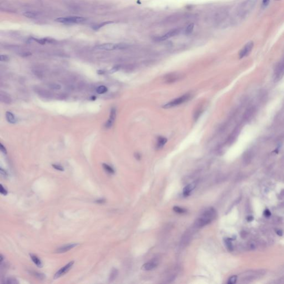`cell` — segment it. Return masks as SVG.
<instances>
[{"instance_id":"6da1fadb","label":"cell","mask_w":284,"mask_h":284,"mask_svg":"<svg viewBox=\"0 0 284 284\" xmlns=\"http://www.w3.org/2000/svg\"><path fill=\"white\" fill-rule=\"evenodd\" d=\"M217 217V211L213 208L207 209L194 223V228H201L208 225Z\"/></svg>"},{"instance_id":"7a4b0ae2","label":"cell","mask_w":284,"mask_h":284,"mask_svg":"<svg viewBox=\"0 0 284 284\" xmlns=\"http://www.w3.org/2000/svg\"><path fill=\"white\" fill-rule=\"evenodd\" d=\"M258 0H244L239 5L238 15L241 19L247 17L255 7Z\"/></svg>"},{"instance_id":"3957f363","label":"cell","mask_w":284,"mask_h":284,"mask_svg":"<svg viewBox=\"0 0 284 284\" xmlns=\"http://www.w3.org/2000/svg\"><path fill=\"white\" fill-rule=\"evenodd\" d=\"M190 97H191V95L190 94L183 95L180 97L176 98L175 99L170 101L169 103L164 104V106H163V108H164L165 109H169L170 108L176 107V106L180 105V104L188 101L189 99H190Z\"/></svg>"},{"instance_id":"277c9868","label":"cell","mask_w":284,"mask_h":284,"mask_svg":"<svg viewBox=\"0 0 284 284\" xmlns=\"http://www.w3.org/2000/svg\"><path fill=\"white\" fill-rule=\"evenodd\" d=\"M127 47L124 44H114V43H105L100 45L97 46L96 48L99 50L103 51H113L115 49H123Z\"/></svg>"},{"instance_id":"5b68a950","label":"cell","mask_w":284,"mask_h":284,"mask_svg":"<svg viewBox=\"0 0 284 284\" xmlns=\"http://www.w3.org/2000/svg\"><path fill=\"white\" fill-rule=\"evenodd\" d=\"M86 21V18L80 17H60L56 20V21L63 23H79Z\"/></svg>"},{"instance_id":"8992f818","label":"cell","mask_w":284,"mask_h":284,"mask_svg":"<svg viewBox=\"0 0 284 284\" xmlns=\"http://www.w3.org/2000/svg\"><path fill=\"white\" fill-rule=\"evenodd\" d=\"M34 91L38 96L43 98L51 99L52 98L53 96L52 92H51L50 91L41 87H35Z\"/></svg>"},{"instance_id":"52a82bcc","label":"cell","mask_w":284,"mask_h":284,"mask_svg":"<svg viewBox=\"0 0 284 284\" xmlns=\"http://www.w3.org/2000/svg\"><path fill=\"white\" fill-rule=\"evenodd\" d=\"M74 261L69 262V263L68 264H67L66 265H65V266L62 267L61 269H59V270L56 273V274L54 275V278L56 279V278H58L61 277L62 276H63L64 275L68 272V271L72 267L73 264H74Z\"/></svg>"},{"instance_id":"ba28073f","label":"cell","mask_w":284,"mask_h":284,"mask_svg":"<svg viewBox=\"0 0 284 284\" xmlns=\"http://www.w3.org/2000/svg\"><path fill=\"white\" fill-rule=\"evenodd\" d=\"M254 47V43L252 42H249L247 43L245 46L241 49L240 52H239V58H243L245 57L248 56L250 53L251 51H252Z\"/></svg>"},{"instance_id":"9c48e42d","label":"cell","mask_w":284,"mask_h":284,"mask_svg":"<svg viewBox=\"0 0 284 284\" xmlns=\"http://www.w3.org/2000/svg\"><path fill=\"white\" fill-rule=\"evenodd\" d=\"M116 114H117V111L115 108H112L111 110V112H110V115L108 120L105 124V127L106 128H111L112 127L113 124H114V121L116 118Z\"/></svg>"},{"instance_id":"30bf717a","label":"cell","mask_w":284,"mask_h":284,"mask_svg":"<svg viewBox=\"0 0 284 284\" xmlns=\"http://www.w3.org/2000/svg\"><path fill=\"white\" fill-rule=\"evenodd\" d=\"M198 180L194 181L191 184L188 185L187 186H186L184 188V189H183V195H184V197H188V196L190 195L191 192L196 188L198 184Z\"/></svg>"},{"instance_id":"8fae6325","label":"cell","mask_w":284,"mask_h":284,"mask_svg":"<svg viewBox=\"0 0 284 284\" xmlns=\"http://www.w3.org/2000/svg\"><path fill=\"white\" fill-rule=\"evenodd\" d=\"M79 245V244L77 243H73V244H69L66 245H64L63 246H61L57 249L56 251L57 253H64V252L68 251L69 250H71L74 247H76Z\"/></svg>"},{"instance_id":"7c38bea8","label":"cell","mask_w":284,"mask_h":284,"mask_svg":"<svg viewBox=\"0 0 284 284\" xmlns=\"http://www.w3.org/2000/svg\"><path fill=\"white\" fill-rule=\"evenodd\" d=\"M179 31H179L178 29H174V30H172L171 31H170L169 32H168V33H166V34H165L164 35L160 37V38H159V41H164V40H168L170 38L174 37L175 36H177L178 34Z\"/></svg>"},{"instance_id":"4fadbf2b","label":"cell","mask_w":284,"mask_h":284,"mask_svg":"<svg viewBox=\"0 0 284 284\" xmlns=\"http://www.w3.org/2000/svg\"><path fill=\"white\" fill-rule=\"evenodd\" d=\"M0 100L2 103L6 104H10L12 103V99L7 93L3 91L0 92Z\"/></svg>"},{"instance_id":"5bb4252c","label":"cell","mask_w":284,"mask_h":284,"mask_svg":"<svg viewBox=\"0 0 284 284\" xmlns=\"http://www.w3.org/2000/svg\"><path fill=\"white\" fill-rule=\"evenodd\" d=\"M157 261L155 260H153L148 263H145L142 266V269L145 271H149L152 269H154L157 266Z\"/></svg>"},{"instance_id":"9a60e30c","label":"cell","mask_w":284,"mask_h":284,"mask_svg":"<svg viewBox=\"0 0 284 284\" xmlns=\"http://www.w3.org/2000/svg\"><path fill=\"white\" fill-rule=\"evenodd\" d=\"M191 238H192V234H190V232H186L185 234H184V235H183L182 239H181V244L183 245V246H185V245H188L190 241L191 240Z\"/></svg>"},{"instance_id":"2e32d148","label":"cell","mask_w":284,"mask_h":284,"mask_svg":"<svg viewBox=\"0 0 284 284\" xmlns=\"http://www.w3.org/2000/svg\"><path fill=\"white\" fill-rule=\"evenodd\" d=\"M6 117L7 120L8 121L9 123H10L14 124L17 122V119H16L14 115L11 112H6Z\"/></svg>"},{"instance_id":"e0dca14e","label":"cell","mask_w":284,"mask_h":284,"mask_svg":"<svg viewBox=\"0 0 284 284\" xmlns=\"http://www.w3.org/2000/svg\"><path fill=\"white\" fill-rule=\"evenodd\" d=\"M167 142V139L164 138V137H159L158 139V142L157 144V148L158 149H160L163 147V146Z\"/></svg>"},{"instance_id":"ac0fdd59","label":"cell","mask_w":284,"mask_h":284,"mask_svg":"<svg viewBox=\"0 0 284 284\" xmlns=\"http://www.w3.org/2000/svg\"><path fill=\"white\" fill-rule=\"evenodd\" d=\"M30 257L31 258V259H32V260L33 261V262L37 266L39 267H42V262H41V260L38 259V258L37 257V256L34 255L30 254Z\"/></svg>"},{"instance_id":"d6986e66","label":"cell","mask_w":284,"mask_h":284,"mask_svg":"<svg viewBox=\"0 0 284 284\" xmlns=\"http://www.w3.org/2000/svg\"><path fill=\"white\" fill-rule=\"evenodd\" d=\"M179 78V77L176 74H169L166 76V78H165L166 82H169V83H172V82H174V81H176L177 79H178Z\"/></svg>"},{"instance_id":"ffe728a7","label":"cell","mask_w":284,"mask_h":284,"mask_svg":"<svg viewBox=\"0 0 284 284\" xmlns=\"http://www.w3.org/2000/svg\"><path fill=\"white\" fill-rule=\"evenodd\" d=\"M108 91L107 87L105 86L102 85L99 86V87L97 88L96 89V92L99 94H102L107 92Z\"/></svg>"},{"instance_id":"44dd1931","label":"cell","mask_w":284,"mask_h":284,"mask_svg":"<svg viewBox=\"0 0 284 284\" xmlns=\"http://www.w3.org/2000/svg\"><path fill=\"white\" fill-rule=\"evenodd\" d=\"M30 274L39 280H44L45 278V275L42 274V273L35 271H31Z\"/></svg>"},{"instance_id":"7402d4cb","label":"cell","mask_w":284,"mask_h":284,"mask_svg":"<svg viewBox=\"0 0 284 284\" xmlns=\"http://www.w3.org/2000/svg\"><path fill=\"white\" fill-rule=\"evenodd\" d=\"M48 87L52 90H59L61 89V86L59 84L55 83H49L48 84Z\"/></svg>"},{"instance_id":"603a6c76","label":"cell","mask_w":284,"mask_h":284,"mask_svg":"<svg viewBox=\"0 0 284 284\" xmlns=\"http://www.w3.org/2000/svg\"><path fill=\"white\" fill-rule=\"evenodd\" d=\"M103 167L104 168V169L107 172V173H108L109 174H114L115 171H114V169H113L112 167H111V166H109V165L104 163V164H103Z\"/></svg>"},{"instance_id":"cb8c5ba5","label":"cell","mask_w":284,"mask_h":284,"mask_svg":"<svg viewBox=\"0 0 284 284\" xmlns=\"http://www.w3.org/2000/svg\"><path fill=\"white\" fill-rule=\"evenodd\" d=\"M118 270H117V269H113L112 270L111 273V275H110V276H109V281H114V280L116 278L117 275H118Z\"/></svg>"},{"instance_id":"d4e9b609","label":"cell","mask_w":284,"mask_h":284,"mask_svg":"<svg viewBox=\"0 0 284 284\" xmlns=\"http://www.w3.org/2000/svg\"><path fill=\"white\" fill-rule=\"evenodd\" d=\"M173 210L175 212H177V213H178V214H184V213H185V212H186V211H187L185 209L182 208H181V207H179V206H175L174 207Z\"/></svg>"},{"instance_id":"484cf974","label":"cell","mask_w":284,"mask_h":284,"mask_svg":"<svg viewBox=\"0 0 284 284\" xmlns=\"http://www.w3.org/2000/svg\"><path fill=\"white\" fill-rule=\"evenodd\" d=\"M23 16L29 18H33L37 17V13L32 12H26L23 13Z\"/></svg>"},{"instance_id":"4316f807","label":"cell","mask_w":284,"mask_h":284,"mask_svg":"<svg viewBox=\"0 0 284 284\" xmlns=\"http://www.w3.org/2000/svg\"><path fill=\"white\" fill-rule=\"evenodd\" d=\"M194 25L193 23H191V24L188 25V27H186V28L185 30V33L186 34L191 33L192 32V31H193V29H194Z\"/></svg>"},{"instance_id":"83f0119b","label":"cell","mask_w":284,"mask_h":284,"mask_svg":"<svg viewBox=\"0 0 284 284\" xmlns=\"http://www.w3.org/2000/svg\"><path fill=\"white\" fill-rule=\"evenodd\" d=\"M5 283L8 284H17L18 282L16 280V279L13 278H7L6 281L5 282Z\"/></svg>"},{"instance_id":"f1b7e54d","label":"cell","mask_w":284,"mask_h":284,"mask_svg":"<svg viewBox=\"0 0 284 284\" xmlns=\"http://www.w3.org/2000/svg\"><path fill=\"white\" fill-rule=\"evenodd\" d=\"M225 243L226 244V246L228 249H229V250H232V249H233V247H232V243L231 242V240L230 239H226L225 240Z\"/></svg>"},{"instance_id":"f546056e","label":"cell","mask_w":284,"mask_h":284,"mask_svg":"<svg viewBox=\"0 0 284 284\" xmlns=\"http://www.w3.org/2000/svg\"><path fill=\"white\" fill-rule=\"evenodd\" d=\"M236 280H237V276H236V275L232 276L231 277H230L229 278V279L228 280V284H235L236 282Z\"/></svg>"},{"instance_id":"4dcf8cb0","label":"cell","mask_w":284,"mask_h":284,"mask_svg":"<svg viewBox=\"0 0 284 284\" xmlns=\"http://www.w3.org/2000/svg\"><path fill=\"white\" fill-rule=\"evenodd\" d=\"M33 72L34 74L35 75L37 78H42L43 77V73L41 71L38 70H34V71H33Z\"/></svg>"},{"instance_id":"1f68e13d","label":"cell","mask_w":284,"mask_h":284,"mask_svg":"<svg viewBox=\"0 0 284 284\" xmlns=\"http://www.w3.org/2000/svg\"><path fill=\"white\" fill-rule=\"evenodd\" d=\"M52 166L55 169H56V170H59V171H64V168H63V166H60V165H59L53 164Z\"/></svg>"},{"instance_id":"d6a6232c","label":"cell","mask_w":284,"mask_h":284,"mask_svg":"<svg viewBox=\"0 0 284 284\" xmlns=\"http://www.w3.org/2000/svg\"><path fill=\"white\" fill-rule=\"evenodd\" d=\"M9 57L7 55H1L0 56V59L2 62H7L9 60Z\"/></svg>"},{"instance_id":"836d02e7","label":"cell","mask_w":284,"mask_h":284,"mask_svg":"<svg viewBox=\"0 0 284 284\" xmlns=\"http://www.w3.org/2000/svg\"><path fill=\"white\" fill-rule=\"evenodd\" d=\"M269 3H270V0H263V3H262V6L263 8H265L268 6Z\"/></svg>"},{"instance_id":"e575fe53","label":"cell","mask_w":284,"mask_h":284,"mask_svg":"<svg viewBox=\"0 0 284 284\" xmlns=\"http://www.w3.org/2000/svg\"><path fill=\"white\" fill-rule=\"evenodd\" d=\"M1 193L3 195H6L7 194V191L3 187L2 184H1Z\"/></svg>"},{"instance_id":"d590c367","label":"cell","mask_w":284,"mask_h":284,"mask_svg":"<svg viewBox=\"0 0 284 284\" xmlns=\"http://www.w3.org/2000/svg\"><path fill=\"white\" fill-rule=\"evenodd\" d=\"M0 149H1V151L2 152L3 154H6L7 150L6 149V148H5V146L2 145V144H0Z\"/></svg>"},{"instance_id":"8d00e7d4","label":"cell","mask_w":284,"mask_h":284,"mask_svg":"<svg viewBox=\"0 0 284 284\" xmlns=\"http://www.w3.org/2000/svg\"><path fill=\"white\" fill-rule=\"evenodd\" d=\"M95 203H98V204H104L106 203V199H97L95 201Z\"/></svg>"},{"instance_id":"74e56055","label":"cell","mask_w":284,"mask_h":284,"mask_svg":"<svg viewBox=\"0 0 284 284\" xmlns=\"http://www.w3.org/2000/svg\"><path fill=\"white\" fill-rule=\"evenodd\" d=\"M0 172H1V174L2 175H3L4 177H7V175H8L7 172L5 171V170H3L2 168H1V169H0Z\"/></svg>"},{"instance_id":"f35d334b","label":"cell","mask_w":284,"mask_h":284,"mask_svg":"<svg viewBox=\"0 0 284 284\" xmlns=\"http://www.w3.org/2000/svg\"><path fill=\"white\" fill-rule=\"evenodd\" d=\"M264 215L265 216H266V217H270V216L271 215V212H270V211H269V210H267H267H265V211H264Z\"/></svg>"},{"instance_id":"ab89813d","label":"cell","mask_w":284,"mask_h":284,"mask_svg":"<svg viewBox=\"0 0 284 284\" xmlns=\"http://www.w3.org/2000/svg\"><path fill=\"white\" fill-rule=\"evenodd\" d=\"M58 97H59V99H64L66 98V95L62 93V94L58 95Z\"/></svg>"},{"instance_id":"60d3db41","label":"cell","mask_w":284,"mask_h":284,"mask_svg":"<svg viewBox=\"0 0 284 284\" xmlns=\"http://www.w3.org/2000/svg\"><path fill=\"white\" fill-rule=\"evenodd\" d=\"M118 69H119V68L118 67H113V68L112 69L111 71H110V72H111V73L115 72H117V71L118 70Z\"/></svg>"},{"instance_id":"b9f144b4","label":"cell","mask_w":284,"mask_h":284,"mask_svg":"<svg viewBox=\"0 0 284 284\" xmlns=\"http://www.w3.org/2000/svg\"><path fill=\"white\" fill-rule=\"evenodd\" d=\"M276 232H277V234L278 235H279V236L283 235V231H282L281 230H277Z\"/></svg>"},{"instance_id":"7bdbcfd3","label":"cell","mask_w":284,"mask_h":284,"mask_svg":"<svg viewBox=\"0 0 284 284\" xmlns=\"http://www.w3.org/2000/svg\"><path fill=\"white\" fill-rule=\"evenodd\" d=\"M135 158H136L137 159H140V155H139L138 153H136V154H135Z\"/></svg>"},{"instance_id":"ee69618b","label":"cell","mask_w":284,"mask_h":284,"mask_svg":"<svg viewBox=\"0 0 284 284\" xmlns=\"http://www.w3.org/2000/svg\"><path fill=\"white\" fill-rule=\"evenodd\" d=\"M253 219H254V218H253V217H248V221H252V220H253Z\"/></svg>"}]
</instances>
